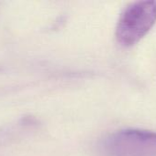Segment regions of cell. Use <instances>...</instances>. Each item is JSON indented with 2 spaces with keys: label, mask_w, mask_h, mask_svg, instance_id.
<instances>
[{
  "label": "cell",
  "mask_w": 156,
  "mask_h": 156,
  "mask_svg": "<svg viewBox=\"0 0 156 156\" xmlns=\"http://www.w3.org/2000/svg\"><path fill=\"white\" fill-rule=\"evenodd\" d=\"M156 22V1H138L128 5L121 13L116 38L124 47L138 43Z\"/></svg>",
  "instance_id": "cell-1"
},
{
  "label": "cell",
  "mask_w": 156,
  "mask_h": 156,
  "mask_svg": "<svg viewBox=\"0 0 156 156\" xmlns=\"http://www.w3.org/2000/svg\"><path fill=\"white\" fill-rule=\"evenodd\" d=\"M107 156H156V133L129 129L109 135L103 144Z\"/></svg>",
  "instance_id": "cell-2"
}]
</instances>
